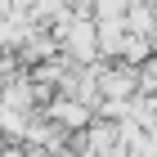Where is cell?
I'll list each match as a JSON object with an SVG mask.
<instances>
[{"mask_svg": "<svg viewBox=\"0 0 157 157\" xmlns=\"http://www.w3.org/2000/svg\"><path fill=\"white\" fill-rule=\"evenodd\" d=\"M45 117L59 121V126H67V130H85V126L94 121V108L81 103V99H72V94H54L45 103Z\"/></svg>", "mask_w": 157, "mask_h": 157, "instance_id": "7a4b0ae2", "label": "cell"}, {"mask_svg": "<svg viewBox=\"0 0 157 157\" xmlns=\"http://www.w3.org/2000/svg\"><path fill=\"white\" fill-rule=\"evenodd\" d=\"M94 76H99L103 99H135L139 94V67L126 63V59H99Z\"/></svg>", "mask_w": 157, "mask_h": 157, "instance_id": "6da1fadb", "label": "cell"}, {"mask_svg": "<svg viewBox=\"0 0 157 157\" xmlns=\"http://www.w3.org/2000/svg\"><path fill=\"white\" fill-rule=\"evenodd\" d=\"M54 157H85V153H76V148L67 144V148H59V153H54Z\"/></svg>", "mask_w": 157, "mask_h": 157, "instance_id": "5b68a950", "label": "cell"}, {"mask_svg": "<svg viewBox=\"0 0 157 157\" xmlns=\"http://www.w3.org/2000/svg\"><path fill=\"white\" fill-rule=\"evenodd\" d=\"M153 54H157V49H153V36H135V32H126V40H121V59H126V63L144 67Z\"/></svg>", "mask_w": 157, "mask_h": 157, "instance_id": "3957f363", "label": "cell"}, {"mask_svg": "<svg viewBox=\"0 0 157 157\" xmlns=\"http://www.w3.org/2000/svg\"><path fill=\"white\" fill-rule=\"evenodd\" d=\"M139 90H144V94H157V54L139 67Z\"/></svg>", "mask_w": 157, "mask_h": 157, "instance_id": "277c9868", "label": "cell"}]
</instances>
